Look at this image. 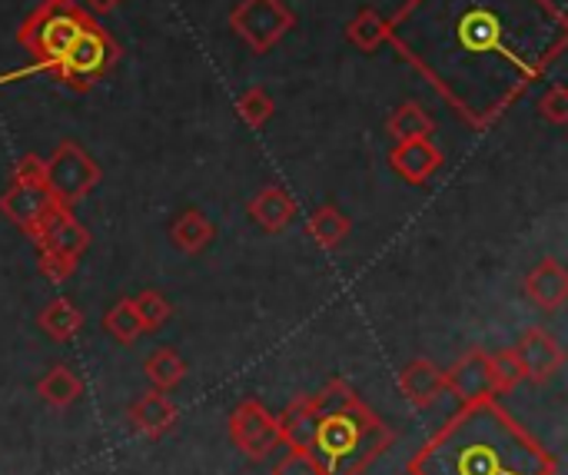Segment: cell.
<instances>
[{"label":"cell","mask_w":568,"mask_h":475,"mask_svg":"<svg viewBox=\"0 0 568 475\" xmlns=\"http://www.w3.org/2000/svg\"><path fill=\"white\" fill-rule=\"evenodd\" d=\"M230 436L233 443L253 456V459H263L270 456L283 439H280V423L253 400H243L233 413H230Z\"/></svg>","instance_id":"5"},{"label":"cell","mask_w":568,"mask_h":475,"mask_svg":"<svg viewBox=\"0 0 568 475\" xmlns=\"http://www.w3.org/2000/svg\"><path fill=\"white\" fill-rule=\"evenodd\" d=\"M13 180H43V160L27 153L17 166H13Z\"/></svg>","instance_id":"32"},{"label":"cell","mask_w":568,"mask_h":475,"mask_svg":"<svg viewBox=\"0 0 568 475\" xmlns=\"http://www.w3.org/2000/svg\"><path fill=\"white\" fill-rule=\"evenodd\" d=\"M489 363H493V383H496V393L516 390V386L526 380V373H523V363H519L516 350H499V353H493V356H489Z\"/></svg>","instance_id":"27"},{"label":"cell","mask_w":568,"mask_h":475,"mask_svg":"<svg viewBox=\"0 0 568 475\" xmlns=\"http://www.w3.org/2000/svg\"><path fill=\"white\" fill-rule=\"evenodd\" d=\"M306 233L316 246L323 250H336L346 236H349V220L336 210V206H323L310 216Z\"/></svg>","instance_id":"20"},{"label":"cell","mask_w":568,"mask_h":475,"mask_svg":"<svg viewBox=\"0 0 568 475\" xmlns=\"http://www.w3.org/2000/svg\"><path fill=\"white\" fill-rule=\"evenodd\" d=\"M37 393L43 403L63 410V406H73L80 396H83V380L70 370V366H53L40 383H37Z\"/></svg>","instance_id":"18"},{"label":"cell","mask_w":568,"mask_h":475,"mask_svg":"<svg viewBox=\"0 0 568 475\" xmlns=\"http://www.w3.org/2000/svg\"><path fill=\"white\" fill-rule=\"evenodd\" d=\"M57 200L50 196V190L43 186V180H13L7 186V193L0 196V210L10 223H17L23 233L33 236L40 216L53 206Z\"/></svg>","instance_id":"8"},{"label":"cell","mask_w":568,"mask_h":475,"mask_svg":"<svg viewBox=\"0 0 568 475\" xmlns=\"http://www.w3.org/2000/svg\"><path fill=\"white\" fill-rule=\"evenodd\" d=\"M40 326H43V333H47L50 340L67 343V340H73V336L83 330V316H80V310H77L70 300L57 296L53 303H47V306H43V313H40Z\"/></svg>","instance_id":"19"},{"label":"cell","mask_w":568,"mask_h":475,"mask_svg":"<svg viewBox=\"0 0 568 475\" xmlns=\"http://www.w3.org/2000/svg\"><path fill=\"white\" fill-rule=\"evenodd\" d=\"M77 270V260L63 256V253H53V250H40V273L50 280V283H63L70 280Z\"/></svg>","instance_id":"31"},{"label":"cell","mask_w":568,"mask_h":475,"mask_svg":"<svg viewBox=\"0 0 568 475\" xmlns=\"http://www.w3.org/2000/svg\"><path fill=\"white\" fill-rule=\"evenodd\" d=\"M250 216L266 230V233H283L296 220V203L283 186H263L250 200Z\"/></svg>","instance_id":"14"},{"label":"cell","mask_w":568,"mask_h":475,"mask_svg":"<svg viewBox=\"0 0 568 475\" xmlns=\"http://www.w3.org/2000/svg\"><path fill=\"white\" fill-rule=\"evenodd\" d=\"M273 475H326V473H323V466H320V459H316V453H313V449H293L290 456H283V459L276 463Z\"/></svg>","instance_id":"29"},{"label":"cell","mask_w":568,"mask_h":475,"mask_svg":"<svg viewBox=\"0 0 568 475\" xmlns=\"http://www.w3.org/2000/svg\"><path fill=\"white\" fill-rule=\"evenodd\" d=\"M386 130L393 133L396 143H406V140H433L436 120L426 113V107H419V103L409 100V103H399L396 107V113L389 117Z\"/></svg>","instance_id":"17"},{"label":"cell","mask_w":568,"mask_h":475,"mask_svg":"<svg viewBox=\"0 0 568 475\" xmlns=\"http://www.w3.org/2000/svg\"><path fill=\"white\" fill-rule=\"evenodd\" d=\"M276 423H280V439L290 443V449H313L320 429V413L313 400H296Z\"/></svg>","instance_id":"15"},{"label":"cell","mask_w":568,"mask_h":475,"mask_svg":"<svg viewBox=\"0 0 568 475\" xmlns=\"http://www.w3.org/2000/svg\"><path fill=\"white\" fill-rule=\"evenodd\" d=\"M273 110H276V103H273V97H270L263 87H250V90L236 100L240 120H243L246 127H253V130H260V127L273 117Z\"/></svg>","instance_id":"25"},{"label":"cell","mask_w":568,"mask_h":475,"mask_svg":"<svg viewBox=\"0 0 568 475\" xmlns=\"http://www.w3.org/2000/svg\"><path fill=\"white\" fill-rule=\"evenodd\" d=\"M83 10H90V13H110V10H116L123 0H77Z\"/></svg>","instance_id":"33"},{"label":"cell","mask_w":568,"mask_h":475,"mask_svg":"<svg viewBox=\"0 0 568 475\" xmlns=\"http://www.w3.org/2000/svg\"><path fill=\"white\" fill-rule=\"evenodd\" d=\"M213 223L203 210H183L173 226H170V240L183 250V253H203L213 243Z\"/></svg>","instance_id":"16"},{"label":"cell","mask_w":568,"mask_h":475,"mask_svg":"<svg viewBox=\"0 0 568 475\" xmlns=\"http://www.w3.org/2000/svg\"><path fill=\"white\" fill-rule=\"evenodd\" d=\"M116 57H120V50H116L113 37L97 20H90L80 30V37L70 43V50L60 57V63L50 67V73L73 90H90L103 73H110Z\"/></svg>","instance_id":"2"},{"label":"cell","mask_w":568,"mask_h":475,"mask_svg":"<svg viewBox=\"0 0 568 475\" xmlns=\"http://www.w3.org/2000/svg\"><path fill=\"white\" fill-rule=\"evenodd\" d=\"M33 240H37L40 250H53V253L70 256V260H80L83 250L90 246V233L80 226V220H73V213L63 203H53L40 216V223L33 230Z\"/></svg>","instance_id":"6"},{"label":"cell","mask_w":568,"mask_h":475,"mask_svg":"<svg viewBox=\"0 0 568 475\" xmlns=\"http://www.w3.org/2000/svg\"><path fill=\"white\" fill-rule=\"evenodd\" d=\"M103 326H106V333H110L116 343H123V346H133V343L143 336V323H140V316H136V310H133V300H120L116 306H110Z\"/></svg>","instance_id":"23"},{"label":"cell","mask_w":568,"mask_h":475,"mask_svg":"<svg viewBox=\"0 0 568 475\" xmlns=\"http://www.w3.org/2000/svg\"><path fill=\"white\" fill-rule=\"evenodd\" d=\"M346 37H349V43H356L359 50L373 53V50H379V47L386 43V37H389V20H386L383 13H376L373 7H366V10H359L356 20L346 27Z\"/></svg>","instance_id":"22"},{"label":"cell","mask_w":568,"mask_h":475,"mask_svg":"<svg viewBox=\"0 0 568 475\" xmlns=\"http://www.w3.org/2000/svg\"><path fill=\"white\" fill-rule=\"evenodd\" d=\"M143 373H146V380L153 383V390H160V393H170L173 386H180L183 383V376H186V363L180 360V353L176 350H156V353H150V360L143 363Z\"/></svg>","instance_id":"21"},{"label":"cell","mask_w":568,"mask_h":475,"mask_svg":"<svg viewBox=\"0 0 568 475\" xmlns=\"http://www.w3.org/2000/svg\"><path fill=\"white\" fill-rule=\"evenodd\" d=\"M516 356L523 363L526 380H532V383H549L566 366V353H562L559 340L539 326L523 333V340L516 343Z\"/></svg>","instance_id":"7"},{"label":"cell","mask_w":568,"mask_h":475,"mask_svg":"<svg viewBox=\"0 0 568 475\" xmlns=\"http://www.w3.org/2000/svg\"><path fill=\"white\" fill-rule=\"evenodd\" d=\"M446 390L456 393L463 403L476 406V403H486L493 393H496V383H493V363H489V353L483 350H469L449 373H446Z\"/></svg>","instance_id":"9"},{"label":"cell","mask_w":568,"mask_h":475,"mask_svg":"<svg viewBox=\"0 0 568 475\" xmlns=\"http://www.w3.org/2000/svg\"><path fill=\"white\" fill-rule=\"evenodd\" d=\"M100 183V166L90 160V153L83 146H77L73 140H63L47 160H43V186L50 190V196L63 206L83 200L93 186Z\"/></svg>","instance_id":"3"},{"label":"cell","mask_w":568,"mask_h":475,"mask_svg":"<svg viewBox=\"0 0 568 475\" xmlns=\"http://www.w3.org/2000/svg\"><path fill=\"white\" fill-rule=\"evenodd\" d=\"M389 163L393 170L409 180V183H426L439 166H443V150L433 143V140H406V143H396L393 153H389Z\"/></svg>","instance_id":"10"},{"label":"cell","mask_w":568,"mask_h":475,"mask_svg":"<svg viewBox=\"0 0 568 475\" xmlns=\"http://www.w3.org/2000/svg\"><path fill=\"white\" fill-rule=\"evenodd\" d=\"M293 23L296 17L283 0H240L230 13V27L253 53H270Z\"/></svg>","instance_id":"4"},{"label":"cell","mask_w":568,"mask_h":475,"mask_svg":"<svg viewBox=\"0 0 568 475\" xmlns=\"http://www.w3.org/2000/svg\"><path fill=\"white\" fill-rule=\"evenodd\" d=\"M90 10H83L77 0H43L17 30L20 47L33 57L37 70H50L60 63V57L70 50V43L80 37V30L90 23Z\"/></svg>","instance_id":"1"},{"label":"cell","mask_w":568,"mask_h":475,"mask_svg":"<svg viewBox=\"0 0 568 475\" xmlns=\"http://www.w3.org/2000/svg\"><path fill=\"white\" fill-rule=\"evenodd\" d=\"M399 390L409 403L416 406H429L446 393V373L429 363V360H413L403 373H399Z\"/></svg>","instance_id":"13"},{"label":"cell","mask_w":568,"mask_h":475,"mask_svg":"<svg viewBox=\"0 0 568 475\" xmlns=\"http://www.w3.org/2000/svg\"><path fill=\"white\" fill-rule=\"evenodd\" d=\"M459 37H463V43H469V47H476V50H486V47H493L496 37H499V20L489 17L486 10H473V13L463 20Z\"/></svg>","instance_id":"26"},{"label":"cell","mask_w":568,"mask_h":475,"mask_svg":"<svg viewBox=\"0 0 568 475\" xmlns=\"http://www.w3.org/2000/svg\"><path fill=\"white\" fill-rule=\"evenodd\" d=\"M313 406H316L320 416H336V413H349L353 406H359V400H356V393H353L343 380H336V383H329V386L313 400Z\"/></svg>","instance_id":"28"},{"label":"cell","mask_w":568,"mask_h":475,"mask_svg":"<svg viewBox=\"0 0 568 475\" xmlns=\"http://www.w3.org/2000/svg\"><path fill=\"white\" fill-rule=\"evenodd\" d=\"M173 423H176V406L160 390L136 396V403L130 406V426H133V433H140L146 439H156V436L170 433Z\"/></svg>","instance_id":"12"},{"label":"cell","mask_w":568,"mask_h":475,"mask_svg":"<svg viewBox=\"0 0 568 475\" xmlns=\"http://www.w3.org/2000/svg\"><path fill=\"white\" fill-rule=\"evenodd\" d=\"M523 290H526V296H529L539 310H546V313L559 310L568 300L566 266H562L559 260H542V263H536V266L529 270Z\"/></svg>","instance_id":"11"},{"label":"cell","mask_w":568,"mask_h":475,"mask_svg":"<svg viewBox=\"0 0 568 475\" xmlns=\"http://www.w3.org/2000/svg\"><path fill=\"white\" fill-rule=\"evenodd\" d=\"M133 310H136V316H140V323H143V333L163 330V326L170 323V316H173V306H170L166 296L156 293V290H143V293L133 300Z\"/></svg>","instance_id":"24"},{"label":"cell","mask_w":568,"mask_h":475,"mask_svg":"<svg viewBox=\"0 0 568 475\" xmlns=\"http://www.w3.org/2000/svg\"><path fill=\"white\" fill-rule=\"evenodd\" d=\"M539 113L549 120V123H556V127H562L568 120V90L562 83H556V87H549L546 93H542V100H539Z\"/></svg>","instance_id":"30"}]
</instances>
